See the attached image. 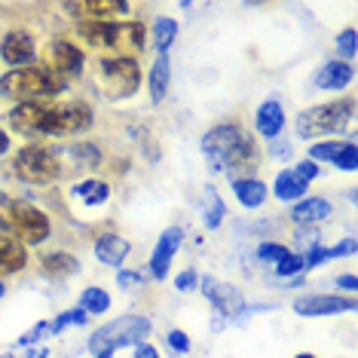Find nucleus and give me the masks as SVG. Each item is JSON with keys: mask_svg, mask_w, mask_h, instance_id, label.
I'll list each match as a JSON object with an SVG mask.
<instances>
[{"mask_svg": "<svg viewBox=\"0 0 358 358\" xmlns=\"http://www.w3.org/2000/svg\"><path fill=\"white\" fill-rule=\"evenodd\" d=\"M86 40L117 52H135L144 46V25L141 22H80Z\"/></svg>", "mask_w": 358, "mask_h": 358, "instance_id": "6", "label": "nucleus"}, {"mask_svg": "<svg viewBox=\"0 0 358 358\" xmlns=\"http://www.w3.org/2000/svg\"><path fill=\"white\" fill-rule=\"evenodd\" d=\"M181 239H184V233L178 230V227H169V230L159 236V245H157V251H153V257H150V275L153 279H166V273H169V266H172V257H175L178 245H181Z\"/></svg>", "mask_w": 358, "mask_h": 358, "instance_id": "13", "label": "nucleus"}, {"mask_svg": "<svg viewBox=\"0 0 358 358\" xmlns=\"http://www.w3.org/2000/svg\"><path fill=\"white\" fill-rule=\"evenodd\" d=\"M334 166L343 169V172H355V166H358V148L355 144H343L340 153L334 157Z\"/></svg>", "mask_w": 358, "mask_h": 358, "instance_id": "30", "label": "nucleus"}, {"mask_svg": "<svg viewBox=\"0 0 358 358\" xmlns=\"http://www.w3.org/2000/svg\"><path fill=\"white\" fill-rule=\"evenodd\" d=\"M43 275H50V279H68V275H74L80 270L77 257L64 255V251H55V255H46L43 257Z\"/></svg>", "mask_w": 358, "mask_h": 358, "instance_id": "22", "label": "nucleus"}, {"mask_svg": "<svg viewBox=\"0 0 358 358\" xmlns=\"http://www.w3.org/2000/svg\"><path fill=\"white\" fill-rule=\"evenodd\" d=\"M10 123L28 135H74V132H86L92 126V108L83 101H71V104H55L50 99L22 101L19 108H13Z\"/></svg>", "mask_w": 358, "mask_h": 358, "instance_id": "1", "label": "nucleus"}, {"mask_svg": "<svg viewBox=\"0 0 358 358\" xmlns=\"http://www.w3.org/2000/svg\"><path fill=\"white\" fill-rule=\"evenodd\" d=\"M300 270H303V260H300V255H288V257H282L279 264H275V273H279L282 279H288V275H297Z\"/></svg>", "mask_w": 358, "mask_h": 358, "instance_id": "32", "label": "nucleus"}, {"mask_svg": "<svg viewBox=\"0 0 358 358\" xmlns=\"http://www.w3.org/2000/svg\"><path fill=\"white\" fill-rule=\"evenodd\" d=\"M294 358H315V355H309V352H300V355H294Z\"/></svg>", "mask_w": 358, "mask_h": 358, "instance_id": "43", "label": "nucleus"}, {"mask_svg": "<svg viewBox=\"0 0 358 358\" xmlns=\"http://www.w3.org/2000/svg\"><path fill=\"white\" fill-rule=\"evenodd\" d=\"M319 172H322L319 162H313V159H303V162H300V166L294 169V175H297V178H303L306 184L313 181V178H319Z\"/></svg>", "mask_w": 358, "mask_h": 358, "instance_id": "35", "label": "nucleus"}, {"mask_svg": "<svg viewBox=\"0 0 358 358\" xmlns=\"http://www.w3.org/2000/svg\"><path fill=\"white\" fill-rule=\"evenodd\" d=\"M202 294H206L211 303L221 309V315H239V313H242V297H239V291L230 288V285H224V282H215L211 275H206V279H202Z\"/></svg>", "mask_w": 358, "mask_h": 358, "instance_id": "14", "label": "nucleus"}, {"mask_svg": "<svg viewBox=\"0 0 358 358\" xmlns=\"http://www.w3.org/2000/svg\"><path fill=\"white\" fill-rule=\"evenodd\" d=\"M13 172L28 184H50L59 178L62 166H59V157L50 150V148H40V144H28L15 153L13 159Z\"/></svg>", "mask_w": 358, "mask_h": 358, "instance_id": "8", "label": "nucleus"}, {"mask_svg": "<svg viewBox=\"0 0 358 358\" xmlns=\"http://www.w3.org/2000/svg\"><path fill=\"white\" fill-rule=\"evenodd\" d=\"M233 190H236V199L248 208L264 206V199H266V184L255 181V178H233Z\"/></svg>", "mask_w": 358, "mask_h": 358, "instance_id": "20", "label": "nucleus"}, {"mask_svg": "<svg viewBox=\"0 0 358 358\" xmlns=\"http://www.w3.org/2000/svg\"><path fill=\"white\" fill-rule=\"evenodd\" d=\"M80 309H83V313H92V315L108 313V309H110L108 291H101V288H86L83 297H80Z\"/></svg>", "mask_w": 358, "mask_h": 358, "instance_id": "28", "label": "nucleus"}, {"mask_svg": "<svg viewBox=\"0 0 358 358\" xmlns=\"http://www.w3.org/2000/svg\"><path fill=\"white\" fill-rule=\"evenodd\" d=\"M68 324H86V313H83V309H68V313H62L59 319L50 324V328H52V334H59L62 328H68Z\"/></svg>", "mask_w": 358, "mask_h": 358, "instance_id": "31", "label": "nucleus"}, {"mask_svg": "<svg viewBox=\"0 0 358 358\" xmlns=\"http://www.w3.org/2000/svg\"><path fill=\"white\" fill-rule=\"evenodd\" d=\"M6 150H10V135H6L3 129H0V157H3Z\"/></svg>", "mask_w": 358, "mask_h": 358, "instance_id": "42", "label": "nucleus"}, {"mask_svg": "<svg viewBox=\"0 0 358 358\" xmlns=\"http://www.w3.org/2000/svg\"><path fill=\"white\" fill-rule=\"evenodd\" d=\"M0 224H6L10 230L22 239V245H37L50 236V217L40 208H34L31 202H19V199H0Z\"/></svg>", "mask_w": 358, "mask_h": 358, "instance_id": "5", "label": "nucleus"}, {"mask_svg": "<svg viewBox=\"0 0 358 358\" xmlns=\"http://www.w3.org/2000/svg\"><path fill=\"white\" fill-rule=\"evenodd\" d=\"M117 285H120L123 291H129V288H135V285H144V275H141V273L120 270V273H117Z\"/></svg>", "mask_w": 358, "mask_h": 358, "instance_id": "37", "label": "nucleus"}, {"mask_svg": "<svg viewBox=\"0 0 358 358\" xmlns=\"http://www.w3.org/2000/svg\"><path fill=\"white\" fill-rule=\"evenodd\" d=\"M0 55H3V62L13 64V68H25L37 55L34 40H31L28 31H10V34L3 37V43H0Z\"/></svg>", "mask_w": 358, "mask_h": 358, "instance_id": "12", "label": "nucleus"}, {"mask_svg": "<svg viewBox=\"0 0 358 358\" xmlns=\"http://www.w3.org/2000/svg\"><path fill=\"white\" fill-rule=\"evenodd\" d=\"M0 358H13V355H0Z\"/></svg>", "mask_w": 358, "mask_h": 358, "instance_id": "45", "label": "nucleus"}, {"mask_svg": "<svg viewBox=\"0 0 358 358\" xmlns=\"http://www.w3.org/2000/svg\"><path fill=\"white\" fill-rule=\"evenodd\" d=\"M138 83H141V71L129 55L104 59L99 64V89L108 99H129V95H135Z\"/></svg>", "mask_w": 358, "mask_h": 358, "instance_id": "7", "label": "nucleus"}, {"mask_svg": "<svg viewBox=\"0 0 358 358\" xmlns=\"http://www.w3.org/2000/svg\"><path fill=\"white\" fill-rule=\"evenodd\" d=\"M83 62H86L83 52L74 43H68V40H52L46 46V71H52V74H59L64 80H68V74H80Z\"/></svg>", "mask_w": 358, "mask_h": 358, "instance_id": "10", "label": "nucleus"}, {"mask_svg": "<svg viewBox=\"0 0 358 358\" xmlns=\"http://www.w3.org/2000/svg\"><path fill=\"white\" fill-rule=\"evenodd\" d=\"M285 126V110L279 101H264L257 108V132L264 138H275Z\"/></svg>", "mask_w": 358, "mask_h": 358, "instance_id": "18", "label": "nucleus"}, {"mask_svg": "<svg viewBox=\"0 0 358 358\" xmlns=\"http://www.w3.org/2000/svg\"><path fill=\"white\" fill-rule=\"evenodd\" d=\"M25 264H28L25 245L19 239H13V236H0V275L19 273Z\"/></svg>", "mask_w": 358, "mask_h": 358, "instance_id": "17", "label": "nucleus"}, {"mask_svg": "<svg viewBox=\"0 0 358 358\" xmlns=\"http://www.w3.org/2000/svg\"><path fill=\"white\" fill-rule=\"evenodd\" d=\"M74 196L83 199L86 206H101V202H108V196H110V187L99 181V178H89V181L74 187Z\"/></svg>", "mask_w": 358, "mask_h": 358, "instance_id": "25", "label": "nucleus"}, {"mask_svg": "<svg viewBox=\"0 0 358 358\" xmlns=\"http://www.w3.org/2000/svg\"><path fill=\"white\" fill-rule=\"evenodd\" d=\"M148 334H150V322L144 315H120L117 322H108L104 328L92 334L89 349H92V355L108 358L110 352H117L123 346H138Z\"/></svg>", "mask_w": 358, "mask_h": 358, "instance_id": "4", "label": "nucleus"}, {"mask_svg": "<svg viewBox=\"0 0 358 358\" xmlns=\"http://www.w3.org/2000/svg\"><path fill=\"white\" fill-rule=\"evenodd\" d=\"M172 64H169V55H159L150 68V99L153 101H162L166 99V89H169V80H172Z\"/></svg>", "mask_w": 358, "mask_h": 358, "instance_id": "23", "label": "nucleus"}, {"mask_svg": "<svg viewBox=\"0 0 358 358\" xmlns=\"http://www.w3.org/2000/svg\"><path fill=\"white\" fill-rule=\"evenodd\" d=\"M257 257H260V260H273V264H279L282 257H288V248H285V245H273V242H270V245H260V248H257Z\"/></svg>", "mask_w": 358, "mask_h": 358, "instance_id": "34", "label": "nucleus"}, {"mask_svg": "<svg viewBox=\"0 0 358 358\" xmlns=\"http://www.w3.org/2000/svg\"><path fill=\"white\" fill-rule=\"evenodd\" d=\"M303 193H306V181L294 175V169H288V172H282L279 178H275V196H279L282 202L300 199Z\"/></svg>", "mask_w": 358, "mask_h": 358, "instance_id": "24", "label": "nucleus"}, {"mask_svg": "<svg viewBox=\"0 0 358 358\" xmlns=\"http://www.w3.org/2000/svg\"><path fill=\"white\" fill-rule=\"evenodd\" d=\"M178 37V22L175 19H157V25H153V46L166 55V50L175 43Z\"/></svg>", "mask_w": 358, "mask_h": 358, "instance_id": "27", "label": "nucleus"}, {"mask_svg": "<svg viewBox=\"0 0 358 358\" xmlns=\"http://www.w3.org/2000/svg\"><path fill=\"white\" fill-rule=\"evenodd\" d=\"M169 346H172L175 352H190V340H187L184 331H172V334H169Z\"/></svg>", "mask_w": 358, "mask_h": 358, "instance_id": "39", "label": "nucleus"}, {"mask_svg": "<svg viewBox=\"0 0 358 358\" xmlns=\"http://www.w3.org/2000/svg\"><path fill=\"white\" fill-rule=\"evenodd\" d=\"M337 46H340V52H343L346 59H352V55H355V31L352 28L343 31V34L337 37Z\"/></svg>", "mask_w": 358, "mask_h": 358, "instance_id": "36", "label": "nucleus"}, {"mask_svg": "<svg viewBox=\"0 0 358 358\" xmlns=\"http://www.w3.org/2000/svg\"><path fill=\"white\" fill-rule=\"evenodd\" d=\"M291 217H294L297 224H319L324 217H331V202L328 199H303L294 206Z\"/></svg>", "mask_w": 358, "mask_h": 358, "instance_id": "21", "label": "nucleus"}, {"mask_svg": "<svg viewBox=\"0 0 358 358\" xmlns=\"http://www.w3.org/2000/svg\"><path fill=\"white\" fill-rule=\"evenodd\" d=\"M95 255H99L101 264L120 266L129 257V242L120 239V236H101V239L95 242Z\"/></svg>", "mask_w": 358, "mask_h": 358, "instance_id": "19", "label": "nucleus"}, {"mask_svg": "<svg viewBox=\"0 0 358 358\" xmlns=\"http://www.w3.org/2000/svg\"><path fill=\"white\" fill-rule=\"evenodd\" d=\"M126 10H129V3H117V0H86V3H71V13H77L80 22H110Z\"/></svg>", "mask_w": 358, "mask_h": 358, "instance_id": "15", "label": "nucleus"}, {"mask_svg": "<svg viewBox=\"0 0 358 358\" xmlns=\"http://www.w3.org/2000/svg\"><path fill=\"white\" fill-rule=\"evenodd\" d=\"M64 86H68V80L46 68H15L0 77V95L22 101H37L40 95L50 99V95H59Z\"/></svg>", "mask_w": 358, "mask_h": 358, "instance_id": "3", "label": "nucleus"}, {"mask_svg": "<svg viewBox=\"0 0 358 358\" xmlns=\"http://www.w3.org/2000/svg\"><path fill=\"white\" fill-rule=\"evenodd\" d=\"M135 358H159V355H157V349H153V346L138 343V346H135Z\"/></svg>", "mask_w": 358, "mask_h": 358, "instance_id": "40", "label": "nucleus"}, {"mask_svg": "<svg viewBox=\"0 0 358 358\" xmlns=\"http://www.w3.org/2000/svg\"><path fill=\"white\" fill-rule=\"evenodd\" d=\"M352 108L355 104L343 99V101H331V104H319V108H313V110H303L297 117V132L303 138H313L322 132H337V129H343L349 123Z\"/></svg>", "mask_w": 358, "mask_h": 358, "instance_id": "9", "label": "nucleus"}, {"mask_svg": "<svg viewBox=\"0 0 358 358\" xmlns=\"http://www.w3.org/2000/svg\"><path fill=\"white\" fill-rule=\"evenodd\" d=\"M337 285H340V288H346V291H355V275H340V279H337Z\"/></svg>", "mask_w": 358, "mask_h": 358, "instance_id": "41", "label": "nucleus"}, {"mask_svg": "<svg viewBox=\"0 0 358 358\" xmlns=\"http://www.w3.org/2000/svg\"><path fill=\"white\" fill-rule=\"evenodd\" d=\"M355 300L352 297H334V294H313L300 297L294 303V313L303 319H319V315H334V313H352Z\"/></svg>", "mask_w": 358, "mask_h": 358, "instance_id": "11", "label": "nucleus"}, {"mask_svg": "<svg viewBox=\"0 0 358 358\" xmlns=\"http://www.w3.org/2000/svg\"><path fill=\"white\" fill-rule=\"evenodd\" d=\"M224 215H227L224 202H221V196H217L215 187L208 184L206 193H202V217H206V227H221Z\"/></svg>", "mask_w": 358, "mask_h": 358, "instance_id": "26", "label": "nucleus"}, {"mask_svg": "<svg viewBox=\"0 0 358 358\" xmlns=\"http://www.w3.org/2000/svg\"><path fill=\"white\" fill-rule=\"evenodd\" d=\"M352 77H355V68L349 62H328L319 74H315V86L319 89H334V92H337V89L352 83Z\"/></svg>", "mask_w": 358, "mask_h": 358, "instance_id": "16", "label": "nucleus"}, {"mask_svg": "<svg viewBox=\"0 0 358 358\" xmlns=\"http://www.w3.org/2000/svg\"><path fill=\"white\" fill-rule=\"evenodd\" d=\"M74 157L83 162V166H95V162H99V148H95V144H74Z\"/></svg>", "mask_w": 358, "mask_h": 358, "instance_id": "33", "label": "nucleus"}, {"mask_svg": "<svg viewBox=\"0 0 358 358\" xmlns=\"http://www.w3.org/2000/svg\"><path fill=\"white\" fill-rule=\"evenodd\" d=\"M196 282H199L196 273H193V270H184V273L175 279V288H178V291H193V288H196Z\"/></svg>", "mask_w": 358, "mask_h": 358, "instance_id": "38", "label": "nucleus"}, {"mask_svg": "<svg viewBox=\"0 0 358 358\" xmlns=\"http://www.w3.org/2000/svg\"><path fill=\"white\" fill-rule=\"evenodd\" d=\"M0 297H3V285H0Z\"/></svg>", "mask_w": 358, "mask_h": 358, "instance_id": "44", "label": "nucleus"}, {"mask_svg": "<svg viewBox=\"0 0 358 358\" xmlns=\"http://www.w3.org/2000/svg\"><path fill=\"white\" fill-rule=\"evenodd\" d=\"M202 153L211 159V166H215L217 172H224V169L251 172L257 162V150H255L251 135L242 126H233V123L215 126L211 132H206V138H202Z\"/></svg>", "mask_w": 358, "mask_h": 358, "instance_id": "2", "label": "nucleus"}, {"mask_svg": "<svg viewBox=\"0 0 358 358\" xmlns=\"http://www.w3.org/2000/svg\"><path fill=\"white\" fill-rule=\"evenodd\" d=\"M340 148H343V144H337V141H322V144H309V159H313V162H322V159L334 162V157H337V153H340Z\"/></svg>", "mask_w": 358, "mask_h": 358, "instance_id": "29", "label": "nucleus"}]
</instances>
